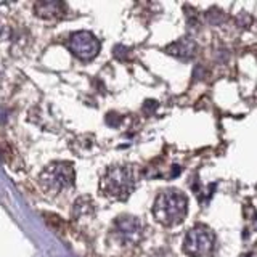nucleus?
Returning <instances> with one entry per match:
<instances>
[{
	"label": "nucleus",
	"mask_w": 257,
	"mask_h": 257,
	"mask_svg": "<svg viewBox=\"0 0 257 257\" xmlns=\"http://www.w3.org/2000/svg\"><path fill=\"white\" fill-rule=\"evenodd\" d=\"M215 247L214 233L206 227H195L185 238L183 249L191 257H211Z\"/></svg>",
	"instance_id": "obj_4"
},
{
	"label": "nucleus",
	"mask_w": 257,
	"mask_h": 257,
	"mask_svg": "<svg viewBox=\"0 0 257 257\" xmlns=\"http://www.w3.org/2000/svg\"><path fill=\"white\" fill-rule=\"evenodd\" d=\"M101 191L112 199H125L135 187V174L131 166H112L101 179Z\"/></svg>",
	"instance_id": "obj_2"
},
{
	"label": "nucleus",
	"mask_w": 257,
	"mask_h": 257,
	"mask_svg": "<svg viewBox=\"0 0 257 257\" xmlns=\"http://www.w3.org/2000/svg\"><path fill=\"white\" fill-rule=\"evenodd\" d=\"M68 48L77 56L79 60L88 61L98 55L100 42L93 34H90V32L80 31V32L71 34V37L68 40Z\"/></svg>",
	"instance_id": "obj_5"
},
{
	"label": "nucleus",
	"mask_w": 257,
	"mask_h": 257,
	"mask_svg": "<svg viewBox=\"0 0 257 257\" xmlns=\"http://www.w3.org/2000/svg\"><path fill=\"white\" fill-rule=\"evenodd\" d=\"M114 233L122 243H135L142 236V225L135 217H120L116 220Z\"/></svg>",
	"instance_id": "obj_6"
},
{
	"label": "nucleus",
	"mask_w": 257,
	"mask_h": 257,
	"mask_svg": "<svg viewBox=\"0 0 257 257\" xmlns=\"http://www.w3.org/2000/svg\"><path fill=\"white\" fill-rule=\"evenodd\" d=\"M39 182L48 195H58L63 190L72 187L74 183V167L66 161H56L48 164L42 174L39 175Z\"/></svg>",
	"instance_id": "obj_3"
},
{
	"label": "nucleus",
	"mask_w": 257,
	"mask_h": 257,
	"mask_svg": "<svg viewBox=\"0 0 257 257\" xmlns=\"http://www.w3.org/2000/svg\"><path fill=\"white\" fill-rule=\"evenodd\" d=\"M34 12L40 18L47 20H56L61 18L66 12V5L61 2H37L34 5Z\"/></svg>",
	"instance_id": "obj_7"
},
{
	"label": "nucleus",
	"mask_w": 257,
	"mask_h": 257,
	"mask_svg": "<svg viewBox=\"0 0 257 257\" xmlns=\"http://www.w3.org/2000/svg\"><path fill=\"white\" fill-rule=\"evenodd\" d=\"M153 212L158 222L174 227L180 223L187 214V198L179 190H166L156 198Z\"/></svg>",
	"instance_id": "obj_1"
}]
</instances>
